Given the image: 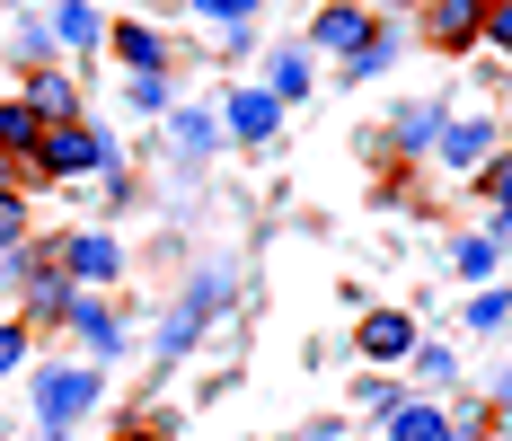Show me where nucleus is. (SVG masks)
I'll list each match as a JSON object with an SVG mask.
<instances>
[{
	"mask_svg": "<svg viewBox=\"0 0 512 441\" xmlns=\"http://www.w3.org/2000/svg\"><path fill=\"white\" fill-rule=\"evenodd\" d=\"M89 406H98V362H62V371L36 380V424H45V441H62Z\"/></svg>",
	"mask_w": 512,
	"mask_h": 441,
	"instance_id": "1",
	"label": "nucleus"
},
{
	"mask_svg": "<svg viewBox=\"0 0 512 441\" xmlns=\"http://www.w3.org/2000/svg\"><path fill=\"white\" fill-rule=\"evenodd\" d=\"M89 168H115L89 124H45V142L27 150V177H62V186H71V177H89Z\"/></svg>",
	"mask_w": 512,
	"mask_h": 441,
	"instance_id": "2",
	"label": "nucleus"
},
{
	"mask_svg": "<svg viewBox=\"0 0 512 441\" xmlns=\"http://www.w3.org/2000/svg\"><path fill=\"white\" fill-rule=\"evenodd\" d=\"M424 36L442 53H477L486 45V0H424Z\"/></svg>",
	"mask_w": 512,
	"mask_h": 441,
	"instance_id": "3",
	"label": "nucleus"
},
{
	"mask_svg": "<svg viewBox=\"0 0 512 441\" xmlns=\"http://www.w3.org/2000/svg\"><path fill=\"white\" fill-rule=\"evenodd\" d=\"M415 344H424V336H415L407 309H371V318L354 327V353H362V362H407Z\"/></svg>",
	"mask_w": 512,
	"mask_h": 441,
	"instance_id": "4",
	"label": "nucleus"
},
{
	"mask_svg": "<svg viewBox=\"0 0 512 441\" xmlns=\"http://www.w3.org/2000/svg\"><path fill=\"white\" fill-rule=\"evenodd\" d=\"M115 265H124V247L98 239V230H71L62 239V274H80V283H115Z\"/></svg>",
	"mask_w": 512,
	"mask_h": 441,
	"instance_id": "5",
	"label": "nucleus"
},
{
	"mask_svg": "<svg viewBox=\"0 0 512 441\" xmlns=\"http://www.w3.org/2000/svg\"><path fill=\"white\" fill-rule=\"evenodd\" d=\"M283 124V106L265 98V89H230V106H221V133H239V142H265Z\"/></svg>",
	"mask_w": 512,
	"mask_h": 441,
	"instance_id": "6",
	"label": "nucleus"
},
{
	"mask_svg": "<svg viewBox=\"0 0 512 441\" xmlns=\"http://www.w3.org/2000/svg\"><path fill=\"white\" fill-rule=\"evenodd\" d=\"M27 106H36V115H45V124H80V80H71V71H36V80H27Z\"/></svg>",
	"mask_w": 512,
	"mask_h": 441,
	"instance_id": "7",
	"label": "nucleus"
},
{
	"mask_svg": "<svg viewBox=\"0 0 512 441\" xmlns=\"http://www.w3.org/2000/svg\"><path fill=\"white\" fill-rule=\"evenodd\" d=\"M309 36H318L327 53H354V45H371V36H380V18H362L354 0H336V9H318V27H309Z\"/></svg>",
	"mask_w": 512,
	"mask_h": 441,
	"instance_id": "8",
	"label": "nucleus"
},
{
	"mask_svg": "<svg viewBox=\"0 0 512 441\" xmlns=\"http://www.w3.org/2000/svg\"><path fill=\"white\" fill-rule=\"evenodd\" d=\"M45 36H53V45H62V53H89V45H98V36H106V18H98V9H89V0H53Z\"/></svg>",
	"mask_w": 512,
	"mask_h": 441,
	"instance_id": "9",
	"label": "nucleus"
},
{
	"mask_svg": "<svg viewBox=\"0 0 512 441\" xmlns=\"http://www.w3.org/2000/svg\"><path fill=\"white\" fill-rule=\"evenodd\" d=\"M62 327H80V344H89V353H115V344H124V327H115V309H106V300H89V292H71V309H62Z\"/></svg>",
	"mask_w": 512,
	"mask_h": 441,
	"instance_id": "10",
	"label": "nucleus"
},
{
	"mask_svg": "<svg viewBox=\"0 0 512 441\" xmlns=\"http://www.w3.org/2000/svg\"><path fill=\"white\" fill-rule=\"evenodd\" d=\"M106 45H115L124 71H168V36L159 27H106Z\"/></svg>",
	"mask_w": 512,
	"mask_h": 441,
	"instance_id": "11",
	"label": "nucleus"
},
{
	"mask_svg": "<svg viewBox=\"0 0 512 441\" xmlns=\"http://www.w3.org/2000/svg\"><path fill=\"white\" fill-rule=\"evenodd\" d=\"M212 309H221V274H204V283H195V292H186V309H177V318H168V353H186V344H195V327H204Z\"/></svg>",
	"mask_w": 512,
	"mask_h": 441,
	"instance_id": "12",
	"label": "nucleus"
},
{
	"mask_svg": "<svg viewBox=\"0 0 512 441\" xmlns=\"http://www.w3.org/2000/svg\"><path fill=\"white\" fill-rule=\"evenodd\" d=\"M36 142H45V115L27 98H0V159H27Z\"/></svg>",
	"mask_w": 512,
	"mask_h": 441,
	"instance_id": "13",
	"label": "nucleus"
},
{
	"mask_svg": "<svg viewBox=\"0 0 512 441\" xmlns=\"http://www.w3.org/2000/svg\"><path fill=\"white\" fill-rule=\"evenodd\" d=\"M442 124H451V115H442L433 98H424V106H407V115L389 124V150H407V159H415V150H433V142H442Z\"/></svg>",
	"mask_w": 512,
	"mask_h": 441,
	"instance_id": "14",
	"label": "nucleus"
},
{
	"mask_svg": "<svg viewBox=\"0 0 512 441\" xmlns=\"http://www.w3.org/2000/svg\"><path fill=\"white\" fill-rule=\"evenodd\" d=\"M495 124H442V168H486Z\"/></svg>",
	"mask_w": 512,
	"mask_h": 441,
	"instance_id": "15",
	"label": "nucleus"
},
{
	"mask_svg": "<svg viewBox=\"0 0 512 441\" xmlns=\"http://www.w3.org/2000/svg\"><path fill=\"white\" fill-rule=\"evenodd\" d=\"M265 98H274V106L309 98V53H274V62H265Z\"/></svg>",
	"mask_w": 512,
	"mask_h": 441,
	"instance_id": "16",
	"label": "nucleus"
},
{
	"mask_svg": "<svg viewBox=\"0 0 512 441\" xmlns=\"http://www.w3.org/2000/svg\"><path fill=\"white\" fill-rule=\"evenodd\" d=\"M389 441H451V415L442 406H398L389 415Z\"/></svg>",
	"mask_w": 512,
	"mask_h": 441,
	"instance_id": "17",
	"label": "nucleus"
},
{
	"mask_svg": "<svg viewBox=\"0 0 512 441\" xmlns=\"http://www.w3.org/2000/svg\"><path fill=\"white\" fill-rule=\"evenodd\" d=\"M460 318H468V327H477V336H495V327H512V292H504V283H495V292H477V300H468Z\"/></svg>",
	"mask_w": 512,
	"mask_h": 441,
	"instance_id": "18",
	"label": "nucleus"
},
{
	"mask_svg": "<svg viewBox=\"0 0 512 441\" xmlns=\"http://www.w3.org/2000/svg\"><path fill=\"white\" fill-rule=\"evenodd\" d=\"M27 309H36V318H62V309H71V274H36V283H27Z\"/></svg>",
	"mask_w": 512,
	"mask_h": 441,
	"instance_id": "19",
	"label": "nucleus"
},
{
	"mask_svg": "<svg viewBox=\"0 0 512 441\" xmlns=\"http://www.w3.org/2000/svg\"><path fill=\"white\" fill-rule=\"evenodd\" d=\"M27 247V195H0V256Z\"/></svg>",
	"mask_w": 512,
	"mask_h": 441,
	"instance_id": "20",
	"label": "nucleus"
},
{
	"mask_svg": "<svg viewBox=\"0 0 512 441\" xmlns=\"http://www.w3.org/2000/svg\"><path fill=\"white\" fill-rule=\"evenodd\" d=\"M212 142H221V115H204V106L177 115V150H212Z\"/></svg>",
	"mask_w": 512,
	"mask_h": 441,
	"instance_id": "21",
	"label": "nucleus"
},
{
	"mask_svg": "<svg viewBox=\"0 0 512 441\" xmlns=\"http://www.w3.org/2000/svg\"><path fill=\"white\" fill-rule=\"evenodd\" d=\"M133 106L142 115H168V71H133Z\"/></svg>",
	"mask_w": 512,
	"mask_h": 441,
	"instance_id": "22",
	"label": "nucleus"
},
{
	"mask_svg": "<svg viewBox=\"0 0 512 441\" xmlns=\"http://www.w3.org/2000/svg\"><path fill=\"white\" fill-rule=\"evenodd\" d=\"M495 256H504L495 239H460V274H477V283H486V274H495Z\"/></svg>",
	"mask_w": 512,
	"mask_h": 441,
	"instance_id": "23",
	"label": "nucleus"
},
{
	"mask_svg": "<svg viewBox=\"0 0 512 441\" xmlns=\"http://www.w3.org/2000/svg\"><path fill=\"white\" fill-rule=\"evenodd\" d=\"M415 380H424V389L451 380V344H415Z\"/></svg>",
	"mask_w": 512,
	"mask_h": 441,
	"instance_id": "24",
	"label": "nucleus"
},
{
	"mask_svg": "<svg viewBox=\"0 0 512 441\" xmlns=\"http://www.w3.org/2000/svg\"><path fill=\"white\" fill-rule=\"evenodd\" d=\"M486 45L512 53V0H486Z\"/></svg>",
	"mask_w": 512,
	"mask_h": 441,
	"instance_id": "25",
	"label": "nucleus"
},
{
	"mask_svg": "<svg viewBox=\"0 0 512 441\" xmlns=\"http://www.w3.org/2000/svg\"><path fill=\"white\" fill-rule=\"evenodd\" d=\"M486 203H495V212H512V150L486 168Z\"/></svg>",
	"mask_w": 512,
	"mask_h": 441,
	"instance_id": "26",
	"label": "nucleus"
},
{
	"mask_svg": "<svg viewBox=\"0 0 512 441\" xmlns=\"http://www.w3.org/2000/svg\"><path fill=\"white\" fill-rule=\"evenodd\" d=\"M195 9H204V18H221V27H230V36H239V27H248V0H195Z\"/></svg>",
	"mask_w": 512,
	"mask_h": 441,
	"instance_id": "27",
	"label": "nucleus"
},
{
	"mask_svg": "<svg viewBox=\"0 0 512 441\" xmlns=\"http://www.w3.org/2000/svg\"><path fill=\"white\" fill-rule=\"evenodd\" d=\"M362 406H380V415H398L407 397H398V380H362Z\"/></svg>",
	"mask_w": 512,
	"mask_h": 441,
	"instance_id": "28",
	"label": "nucleus"
},
{
	"mask_svg": "<svg viewBox=\"0 0 512 441\" xmlns=\"http://www.w3.org/2000/svg\"><path fill=\"white\" fill-rule=\"evenodd\" d=\"M27 362V327H0V371H18Z\"/></svg>",
	"mask_w": 512,
	"mask_h": 441,
	"instance_id": "29",
	"label": "nucleus"
},
{
	"mask_svg": "<svg viewBox=\"0 0 512 441\" xmlns=\"http://www.w3.org/2000/svg\"><path fill=\"white\" fill-rule=\"evenodd\" d=\"M27 186V159H0V195H18Z\"/></svg>",
	"mask_w": 512,
	"mask_h": 441,
	"instance_id": "30",
	"label": "nucleus"
},
{
	"mask_svg": "<svg viewBox=\"0 0 512 441\" xmlns=\"http://www.w3.org/2000/svg\"><path fill=\"white\" fill-rule=\"evenodd\" d=\"M486 239H495V247L512 256V212H495V230H486Z\"/></svg>",
	"mask_w": 512,
	"mask_h": 441,
	"instance_id": "31",
	"label": "nucleus"
},
{
	"mask_svg": "<svg viewBox=\"0 0 512 441\" xmlns=\"http://www.w3.org/2000/svg\"><path fill=\"white\" fill-rule=\"evenodd\" d=\"M0 283H18V256H0Z\"/></svg>",
	"mask_w": 512,
	"mask_h": 441,
	"instance_id": "32",
	"label": "nucleus"
},
{
	"mask_svg": "<svg viewBox=\"0 0 512 441\" xmlns=\"http://www.w3.org/2000/svg\"><path fill=\"white\" fill-rule=\"evenodd\" d=\"M115 441H159V433H142V424H133V433H115Z\"/></svg>",
	"mask_w": 512,
	"mask_h": 441,
	"instance_id": "33",
	"label": "nucleus"
},
{
	"mask_svg": "<svg viewBox=\"0 0 512 441\" xmlns=\"http://www.w3.org/2000/svg\"><path fill=\"white\" fill-rule=\"evenodd\" d=\"M504 150H512V133H504Z\"/></svg>",
	"mask_w": 512,
	"mask_h": 441,
	"instance_id": "34",
	"label": "nucleus"
},
{
	"mask_svg": "<svg viewBox=\"0 0 512 441\" xmlns=\"http://www.w3.org/2000/svg\"><path fill=\"white\" fill-rule=\"evenodd\" d=\"M0 9H9V0H0Z\"/></svg>",
	"mask_w": 512,
	"mask_h": 441,
	"instance_id": "35",
	"label": "nucleus"
}]
</instances>
